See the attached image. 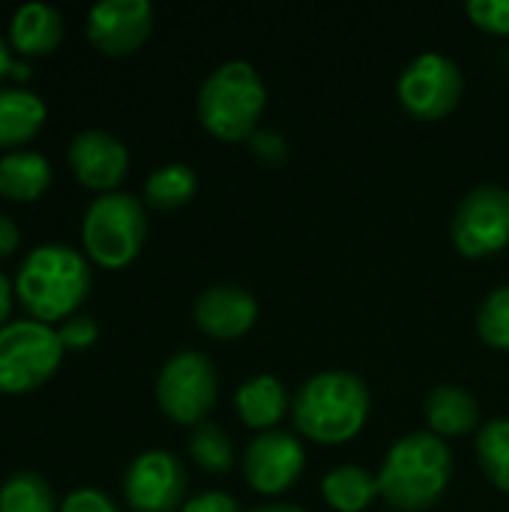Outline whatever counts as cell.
<instances>
[{
  "mask_svg": "<svg viewBox=\"0 0 509 512\" xmlns=\"http://www.w3.org/2000/svg\"><path fill=\"white\" fill-rule=\"evenodd\" d=\"M45 123V102L30 90H0V150L27 144Z\"/></svg>",
  "mask_w": 509,
  "mask_h": 512,
  "instance_id": "ffe728a7",
  "label": "cell"
},
{
  "mask_svg": "<svg viewBox=\"0 0 509 512\" xmlns=\"http://www.w3.org/2000/svg\"><path fill=\"white\" fill-rule=\"evenodd\" d=\"M60 336L33 318L0 327V393L21 396L42 387L60 366Z\"/></svg>",
  "mask_w": 509,
  "mask_h": 512,
  "instance_id": "8992f818",
  "label": "cell"
},
{
  "mask_svg": "<svg viewBox=\"0 0 509 512\" xmlns=\"http://www.w3.org/2000/svg\"><path fill=\"white\" fill-rule=\"evenodd\" d=\"M477 462L486 480L509 495V417H498L480 426Z\"/></svg>",
  "mask_w": 509,
  "mask_h": 512,
  "instance_id": "7402d4cb",
  "label": "cell"
},
{
  "mask_svg": "<svg viewBox=\"0 0 509 512\" xmlns=\"http://www.w3.org/2000/svg\"><path fill=\"white\" fill-rule=\"evenodd\" d=\"M426 426L438 438H465L480 432V402L459 384H441L426 396Z\"/></svg>",
  "mask_w": 509,
  "mask_h": 512,
  "instance_id": "2e32d148",
  "label": "cell"
},
{
  "mask_svg": "<svg viewBox=\"0 0 509 512\" xmlns=\"http://www.w3.org/2000/svg\"><path fill=\"white\" fill-rule=\"evenodd\" d=\"M219 399V372L201 351H180L165 360L156 378L159 411L180 426H201Z\"/></svg>",
  "mask_w": 509,
  "mask_h": 512,
  "instance_id": "52a82bcc",
  "label": "cell"
},
{
  "mask_svg": "<svg viewBox=\"0 0 509 512\" xmlns=\"http://www.w3.org/2000/svg\"><path fill=\"white\" fill-rule=\"evenodd\" d=\"M63 39V15L48 3H24L9 21V42L18 54H51Z\"/></svg>",
  "mask_w": 509,
  "mask_h": 512,
  "instance_id": "e0dca14e",
  "label": "cell"
},
{
  "mask_svg": "<svg viewBox=\"0 0 509 512\" xmlns=\"http://www.w3.org/2000/svg\"><path fill=\"white\" fill-rule=\"evenodd\" d=\"M372 393L366 381L345 369H324L306 378L291 402L294 429L324 447L348 444L369 420Z\"/></svg>",
  "mask_w": 509,
  "mask_h": 512,
  "instance_id": "6da1fadb",
  "label": "cell"
},
{
  "mask_svg": "<svg viewBox=\"0 0 509 512\" xmlns=\"http://www.w3.org/2000/svg\"><path fill=\"white\" fill-rule=\"evenodd\" d=\"M267 108V84L246 60L219 63L198 90L201 126L225 144L249 141Z\"/></svg>",
  "mask_w": 509,
  "mask_h": 512,
  "instance_id": "277c9868",
  "label": "cell"
},
{
  "mask_svg": "<svg viewBox=\"0 0 509 512\" xmlns=\"http://www.w3.org/2000/svg\"><path fill=\"white\" fill-rule=\"evenodd\" d=\"M60 512H120L114 507V501L108 495H102L99 489H78L72 492Z\"/></svg>",
  "mask_w": 509,
  "mask_h": 512,
  "instance_id": "f1b7e54d",
  "label": "cell"
},
{
  "mask_svg": "<svg viewBox=\"0 0 509 512\" xmlns=\"http://www.w3.org/2000/svg\"><path fill=\"white\" fill-rule=\"evenodd\" d=\"M153 30V6L147 0H102L87 12L90 42L111 57L138 51Z\"/></svg>",
  "mask_w": 509,
  "mask_h": 512,
  "instance_id": "7c38bea8",
  "label": "cell"
},
{
  "mask_svg": "<svg viewBox=\"0 0 509 512\" xmlns=\"http://www.w3.org/2000/svg\"><path fill=\"white\" fill-rule=\"evenodd\" d=\"M186 486V468L168 450L135 456L123 477L126 504L135 512H174L186 504Z\"/></svg>",
  "mask_w": 509,
  "mask_h": 512,
  "instance_id": "8fae6325",
  "label": "cell"
},
{
  "mask_svg": "<svg viewBox=\"0 0 509 512\" xmlns=\"http://www.w3.org/2000/svg\"><path fill=\"white\" fill-rule=\"evenodd\" d=\"M189 456L207 474H228L234 468V462H237L234 441L216 423H201V426L192 429V435H189Z\"/></svg>",
  "mask_w": 509,
  "mask_h": 512,
  "instance_id": "603a6c76",
  "label": "cell"
},
{
  "mask_svg": "<svg viewBox=\"0 0 509 512\" xmlns=\"http://www.w3.org/2000/svg\"><path fill=\"white\" fill-rule=\"evenodd\" d=\"M453 480V453L444 438L426 432L402 435L378 471L381 498L393 512H423L435 507Z\"/></svg>",
  "mask_w": 509,
  "mask_h": 512,
  "instance_id": "7a4b0ae2",
  "label": "cell"
},
{
  "mask_svg": "<svg viewBox=\"0 0 509 512\" xmlns=\"http://www.w3.org/2000/svg\"><path fill=\"white\" fill-rule=\"evenodd\" d=\"M450 240L465 258H489L509 246V189L498 183L474 186L456 207Z\"/></svg>",
  "mask_w": 509,
  "mask_h": 512,
  "instance_id": "9c48e42d",
  "label": "cell"
},
{
  "mask_svg": "<svg viewBox=\"0 0 509 512\" xmlns=\"http://www.w3.org/2000/svg\"><path fill=\"white\" fill-rule=\"evenodd\" d=\"M249 147H252V153H255L261 162H267V165H279V162L288 156V141H285V135L276 132V129H258V132L249 138Z\"/></svg>",
  "mask_w": 509,
  "mask_h": 512,
  "instance_id": "83f0119b",
  "label": "cell"
},
{
  "mask_svg": "<svg viewBox=\"0 0 509 512\" xmlns=\"http://www.w3.org/2000/svg\"><path fill=\"white\" fill-rule=\"evenodd\" d=\"M249 512H309V510H303V507H297V504H261V507H255V510H249Z\"/></svg>",
  "mask_w": 509,
  "mask_h": 512,
  "instance_id": "d6a6232c",
  "label": "cell"
},
{
  "mask_svg": "<svg viewBox=\"0 0 509 512\" xmlns=\"http://www.w3.org/2000/svg\"><path fill=\"white\" fill-rule=\"evenodd\" d=\"M306 468V450L285 429L258 432L243 453V474L252 492L276 498L297 486Z\"/></svg>",
  "mask_w": 509,
  "mask_h": 512,
  "instance_id": "30bf717a",
  "label": "cell"
},
{
  "mask_svg": "<svg viewBox=\"0 0 509 512\" xmlns=\"http://www.w3.org/2000/svg\"><path fill=\"white\" fill-rule=\"evenodd\" d=\"M198 192V174L186 162L159 165L144 183V201L153 210H177L189 204Z\"/></svg>",
  "mask_w": 509,
  "mask_h": 512,
  "instance_id": "44dd1931",
  "label": "cell"
},
{
  "mask_svg": "<svg viewBox=\"0 0 509 512\" xmlns=\"http://www.w3.org/2000/svg\"><path fill=\"white\" fill-rule=\"evenodd\" d=\"M477 333L489 348L509 351V285H498L486 294L477 309Z\"/></svg>",
  "mask_w": 509,
  "mask_h": 512,
  "instance_id": "d4e9b609",
  "label": "cell"
},
{
  "mask_svg": "<svg viewBox=\"0 0 509 512\" xmlns=\"http://www.w3.org/2000/svg\"><path fill=\"white\" fill-rule=\"evenodd\" d=\"M465 93L462 66L441 51L417 54L396 81V96L402 108L423 123H435L450 117Z\"/></svg>",
  "mask_w": 509,
  "mask_h": 512,
  "instance_id": "ba28073f",
  "label": "cell"
},
{
  "mask_svg": "<svg viewBox=\"0 0 509 512\" xmlns=\"http://www.w3.org/2000/svg\"><path fill=\"white\" fill-rule=\"evenodd\" d=\"M69 165L87 189L105 195V192H117L120 180L126 177L129 150L111 132L84 129L69 144Z\"/></svg>",
  "mask_w": 509,
  "mask_h": 512,
  "instance_id": "5bb4252c",
  "label": "cell"
},
{
  "mask_svg": "<svg viewBox=\"0 0 509 512\" xmlns=\"http://www.w3.org/2000/svg\"><path fill=\"white\" fill-rule=\"evenodd\" d=\"M81 240L93 264L105 270L129 267L147 240L144 204L129 192H105L93 198L81 222Z\"/></svg>",
  "mask_w": 509,
  "mask_h": 512,
  "instance_id": "5b68a950",
  "label": "cell"
},
{
  "mask_svg": "<svg viewBox=\"0 0 509 512\" xmlns=\"http://www.w3.org/2000/svg\"><path fill=\"white\" fill-rule=\"evenodd\" d=\"M51 183V165L42 153L12 150L0 159V198L36 201Z\"/></svg>",
  "mask_w": 509,
  "mask_h": 512,
  "instance_id": "d6986e66",
  "label": "cell"
},
{
  "mask_svg": "<svg viewBox=\"0 0 509 512\" xmlns=\"http://www.w3.org/2000/svg\"><path fill=\"white\" fill-rule=\"evenodd\" d=\"M468 18L492 36H509V0H471Z\"/></svg>",
  "mask_w": 509,
  "mask_h": 512,
  "instance_id": "484cf974",
  "label": "cell"
},
{
  "mask_svg": "<svg viewBox=\"0 0 509 512\" xmlns=\"http://www.w3.org/2000/svg\"><path fill=\"white\" fill-rule=\"evenodd\" d=\"M288 387L276 375H252L246 378L234 393V411L246 429L270 432L279 429L285 414L291 411Z\"/></svg>",
  "mask_w": 509,
  "mask_h": 512,
  "instance_id": "9a60e30c",
  "label": "cell"
},
{
  "mask_svg": "<svg viewBox=\"0 0 509 512\" xmlns=\"http://www.w3.org/2000/svg\"><path fill=\"white\" fill-rule=\"evenodd\" d=\"M12 54H9V45L3 42V36H0V78L6 75V72H12Z\"/></svg>",
  "mask_w": 509,
  "mask_h": 512,
  "instance_id": "836d02e7",
  "label": "cell"
},
{
  "mask_svg": "<svg viewBox=\"0 0 509 512\" xmlns=\"http://www.w3.org/2000/svg\"><path fill=\"white\" fill-rule=\"evenodd\" d=\"M195 324L204 336L216 342H234L246 336L258 321V300L249 288L234 282H219L204 288L192 306Z\"/></svg>",
  "mask_w": 509,
  "mask_h": 512,
  "instance_id": "4fadbf2b",
  "label": "cell"
},
{
  "mask_svg": "<svg viewBox=\"0 0 509 512\" xmlns=\"http://www.w3.org/2000/svg\"><path fill=\"white\" fill-rule=\"evenodd\" d=\"M0 512H57L54 492L39 474H12L0 486Z\"/></svg>",
  "mask_w": 509,
  "mask_h": 512,
  "instance_id": "cb8c5ba5",
  "label": "cell"
},
{
  "mask_svg": "<svg viewBox=\"0 0 509 512\" xmlns=\"http://www.w3.org/2000/svg\"><path fill=\"white\" fill-rule=\"evenodd\" d=\"M321 495L327 507L336 512H363L372 507L375 498H381L378 474H372L363 465H339L324 474Z\"/></svg>",
  "mask_w": 509,
  "mask_h": 512,
  "instance_id": "ac0fdd59",
  "label": "cell"
},
{
  "mask_svg": "<svg viewBox=\"0 0 509 512\" xmlns=\"http://www.w3.org/2000/svg\"><path fill=\"white\" fill-rule=\"evenodd\" d=\"M9 309H12V282L0 273V324L6 321Z\"/></svg>",
  "mask_w": 509,
  "mask_h": 512,
  "instance_id": "1f68e13d",
  "label": "cell"
},
{
  "mask_svg": "<svg viewBox=\"0 0 509 512\" xmlns=\"http://www.w3.org/2000/svg\"><path fill=\"white\" fill-rule=\"evenodd\" d=\"M90 264L81 252L48 243L33 249L15 276V294L33 321L51 324L72 318L90 297Z\"/></svg>",
  "mask_w": 509,
  "mask_h": 512,
  "instance_id": "3957f363",
  "label": "cell"
},
{
  "mask_svg": "<svg viewBox=\"0 0 509 512\" xmlns=\"http://www.w3.org/2000/svg\"><path fill=\"white\" fill-rule=\"evenodd\" d=\"M63 348H72V351H81V348H90L96 339H99V327L90 315H72L63 321V327L57 330Z\"/></svg>",
  "mask_w": 509,
  "mask_h": 512,
  "instance_id": "4316f807",
  "label": "cell"
},
{
  "mask_svg": "<svg viewBox=\"0 0 509 512\" xmlns=\"http://www.w3.org/2000/svg\"><path fill=\"white\" fill-rule=\"evenodd\" d=\"M183 512H240V504L228 492L210 489V492H198L195 498H189L183 504Z\"/></svg>",
  "mask_w": 509,
  "mask_h": 512,
  "instance_id": "f546056e",
  "label": "cell"
},
{
  "mask_svg": "<svg viewBox=\"0 0 509 512\" xmlns=\"http://www.w3.org/2000/svg\"><path fill=\"white\" fill-rule=\"evenodd\" d=\"M18 243H21L18 225H15L6 213H0V261H6V258L18 249Z\"/></svg>",
  "mask_w": 509,
  "mask_h": 512,
  "instance_id": "4dcf8cb0",
  "label": "cell"
}]
</instances>
